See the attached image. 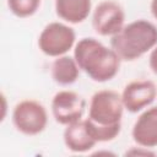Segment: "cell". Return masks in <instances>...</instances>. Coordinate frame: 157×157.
<instances>
[{
	"mask_svg": "<svg viewBox=\"0 0 157 157\" xmlns=\"http://www.w3.org/2000/svg\"><path fill=\"white\" fill-rule=\"evenodd\" d=\"M63 140L65 147L74 153L90 152L97 145L94 139L88 132L83 119L66 125L63 132Z\"/></svg>",
	"mask_w": 157,
	"mask_h": 157,
	"instance_id": "10",
	"label": "cell"
},
{
	"mask_svg": "<svg viewBox=\"0 0 157 157\" xmlns=\"http://www.w3.org/2000/svg\"><path fill=\"white\" fill-rule=\"evenodd\" d=\"M10 12L20 18L33 16L40 7L42 0H6Z\"/></svg>",
	"mask_w": 157,
	"mask_h": 157,
	"instance_id": "14",
	"label": "cell"
},
{
	"mask_svg": "<svg viewBox=\"0 0 157 157\" xmlns=\"http://www.w3.org/2000/svg\"><path fill=\"white\" fill-rule=\"evenodd\" d=\"M131 137L139 146L157 147V105H150L140 112L131 129Z\"/></svg>",
	"mask_w": 157,
	"mask_h": 157,
	"instance_id": "9",
	"label": "cell"
},
{
	"mask_svg": "<svg viewBox=\"0 0 157 157\" xmlns=\"http://www.w3.org/2000/svg\"><path fill=\"white\" fill-rule=\"evenodd\" d=\"M56 16L69 25L87 20L92 11V0H54Z\"/></svg>",
	"mask_w": 157,
	"mask_h": 157,
	"instance_id": "11",
	"label": "cell"
},
{
	"mask_svg": "<svg viewBox=\"0 0 157 157\" xmlns=\"http://www.w3.org/2000/svg\"><path fill=\"white\" fill-rule=\"evenodd\" d=\"M76 42V32L69 23L54 21L43 27L37 44L44 55L58 58L74 49Z\"/></svg>",
	"mask_w": 157,
	"mask_h": 157,
	"instance_id": "4",
	"label": "cell"
},
{
	"mask_svg": "<svg viewBox=\"0 0 157 157\" xmlns=\"http://www.w3.org/2000/svg\"><path fill=\"white\" fill-rule=\"evenodd\" d=\"M125 155L128 156H155V152L152 151V148H147V147H142V146H134L130 150H128L125 152Z\"/></svg>",
	"mask_w": 157,
	"mask_h": 157,
	"instance_id": "15",
	"label": "cell"
},
{
	"mask_svg": "<svg viewBox=\"0 0 157 157\" xmlns=\"http://www.w3.org/2000/svg\"><path fill=\"white\" fill-rule=\"evenodd\" d=\"M74 58L81 71L92 81L99 83L113 80L118 75L121 64V59L112 47L92 37H85L76 42Z\"/></svg>",
	"mask_w": 157,
	"mask_h": 157,
	"instance_id": "1",
	"label": "cell"
},
{
	"mask_svg": "<svg viewBox=\"0 0 157 157\" xmlns=\"http://www.w3.org/2000/svg\"><path fill=\"white\" fill-rule=\"evenodd\" d=\"M157 45V26L145 18L125 23L110 37V47L121 61H135Z\"/></svg>",
	"mask_w": 157,
	"mask_h": 157,
	"instance_id": "2",
	"label": "cell"
},
{
	"mask_svg": "<svg viewBox=\"0 0 157 157\" xmlns=\"http://www.w3.org/2000/svg\"><path fill=\"white\" fill-rule=\"evenodd\" d=\"M47 108L36 99L20 101L12 109L11 121L15 129L26 136L42 134L48 125Z\"/></svg>",
	"mask_w": 157,
	"mask_h": 157,
	"instance_id": "5",
	"label": "cell"
},
{
	"mask_svg": "<svg viewBox=\"0 0 157 157\" xmlns=\"http://www.w3.org/2000/svg\"><path fill=\"white\" fill-rule=\"evenodd\" d=\"M150 11L155 20H157V0H151L150 4Z\"/></svg>",
	"mask_w": 157,
	"mask_h": 157,
	"instance_id": "17",
	"label": "cell"
},
{
	"mask_svg": "<svg viewBox=\"0 0 157 157\" xmlns=\"http://www.w3.org/2000/svg\"><path fill=\"white\" fill-rule=\"evenodd\" d=\"M148 66L151 71L157 76V45L148 54Z\"/></svg>",
	"mask_w": 157,
	"mask_h": 157,
	"instance_id": "16",
	"label": "cell"
},
{
	"mask_svg": "<svg viewBox=\"0 0 157 157\" xmlns=\"http://www.w3.org/2000/svg\"><path fill=\"white\" fill-rule=\"evenodd\" d=\"M120 94L125 110L135 114L148 108L157 99V86L151 80L137 78L126 83Z\"/></svg>",
	"mask_w": 157,
	"mask_h": 157,
	"instance_id": "8",
	"label": "cell"
},
{
	"mask_svg": "<svg viewBox=\"0 0 157 157\" xmlns=\"http://www.w3.org/2000/svg\"><path fill=\"white\" fill-rule=\"evenodd\" d=\"M83 120H85L88 132L91 134V136L94 139V141L97 144L113 141L115 137H118V135L121 131V124H119V125H98L87 118H85Z\"/></svg>",
	"mask_w": 157,
	"mask_h": 157,
	"instance_id": "13",
	"label": "cell"
},
{
	"mask_svg": "<svg viewBox=\"0 0 157 157\" xmlns=\"http://www.w3.org/2000/svg\"><path fill=\"white\" fill-rule=\"evenodd\" d=\"M125 25V11L114 0L101 1L92 12V28L98 36L113 37Z\"/></svg>",
	"mask_w": 157,
	"mask_h": 157,
	"instance_id": "7",
	"label": "cell"
},
{
	"mask_svg": "<svg viewBox=\"0 0 157 157\" xmlns=\"http://www.w3.org/2000/svg\"><path fill=\"white\" fill-rule=\"evenodd\" d=\"M124 110L120 93L114 90H99L90 98L87 119L98 125H119Z\"/></svg>",
	"mask_w": 157,
	"mask_h": 157,
	"instance_id": "3",
	"label": "cell"
},
{
	"mask_svg": "<svg viewBox=\"0 0 157 157\" xmlns=\"http://www.w3.org/2000/svg\"><path fill=\"white\" fill-rule=\"evenodd\" d=\"M80 66L74 55H61L54 58L50 65V76L59 86H70L75 83L80 76Z\"/></svg>",
	"mask_w": 157,
	"mask_h": 157,
	"instance_id": "12",
	"label": "cell"
},
{
	"mask_svg": "<svg viewBox=\"0 0 157 157\" xmlns=\"http://www.w3.org/2000/svg\"><path fill=\"white\" fill-rule=\"evenodd\" d=\"M1 98H2V115H1V120L5 119V112H6V97L4 96V93H1Z\"/></svg>",
	"mask_w": 157,
	"mask_h": 157,
	"instance_id": "18",
	"label": "cell"
},
{
	"mask_svg": "<svg viewBox=\"0 0 157 157\" xmlns=\"http://www.w3.org/2000/svg\"><path fill=\"white\" fill-rule=\"evenodd\" d=\"M86 108V99L72 90L58 91L50 102V112L54 120L64 126L83 119Z\"/></svg>",
	"mask_w": 157,
	"mask_h": 157,
	"instance_id": "6",
	"label": "cell"
}]
</instances>
